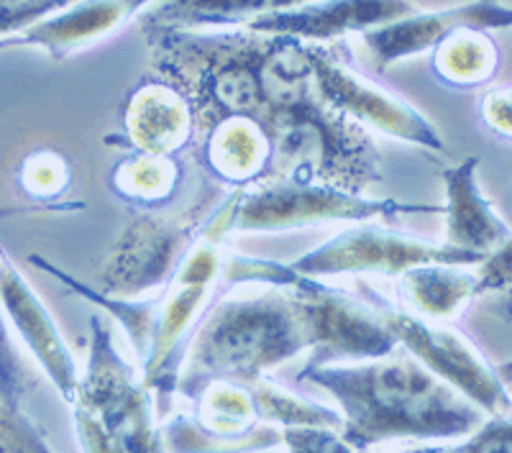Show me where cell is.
<instances>
[{"label":"cell","instance_id":"cell-1","mask_svg":"<svg viewBox=\"0 0 512 453\" xmlns=\"http://www.w3.org/2000/svg\"><path fill=\"white\" fill-rule=\"evenodd\" d=\"M154 70L187 95L195 131L244 116L274 151L269 180L323 182L367 195L382 182L372 134L328 108L310 82L305 44L244 29H146Z\"/></svg>","mask_w":512,"mask_h":453},{"label":"cell","instance_id":"cell-2","mask_svg":"<svg viewBox=\"0 0 512 453\" xmlns=\"http://www.w3.org/2000/svg\"><path fill=\"white\" fill-rule=\"evenodd\" d=\"M297 384L326 390L341 410V438L364 453L400 438L454 441L484 423V413L402 349L349 364H308Z\"/></svg>","mask_w":512,"mask_h":453},{"label":"cell","instance_id":"cell-3","mask_svg":"<svg viewBox=\"0 0 512 453\" xmlns=\"http://www.w3.org/2000/svg\"><path fill=\"white\" fill-rule=\"evenodd\" d=\"M310 346L303 302L290 287H262L246 295L226 290L192 331L177 392L195 402L213 382L251 384Z\"/></svg>","mask_w":512,"mask_h":453},{"label":"cell","instance_id":"cell-4","mask_svg":"<svg viewBox=\"0 0 512 453\" xmlns=\"http://www.w3.org/2000/svg\"><path fill=\"white\" fill-rule=\"evenodd\" d=\"M423 213H441V208L369 198L323 182L264 180L251 187H239L231 233H277L318 223L392 221L397 215Z\"/></svg>","mask_w":512,"mask_h":453},{"label":"cell","instance_id":"cell-5","mask_svg":"<svg viewBox=\"0 0 512 453\" xmlns=\"http://www.w3.org/2000/svg\"><path fill=\"white\" fill-rule=\"evenodd\" d=\"M359 295L367 297L379 310L384 326L390 328L397 346L405 354L420 361L428 372L436 374L448 387H454L489 418L510 415L512 402L507 366L497 369L464 333L451 328V323H438V320L408 313L379 295L374 287H364Z\"/></svg>","mask_w":512,"mask_h":453},{"label":"cell","instance_id":"cell-6","mask_svg":"<svg viewBox=\"0 0 512 453\" xmlns=\"http://www.w3.org/2000/svg\"><path fill=\"white\" fill-rule=\"evenodd\" d=\"M305 44L310 82L328 108L351 118L361 128H377L405 144L431 151H446L441 131L431 118L390 85L374 80L361 64H354L346 41L336 44Z\"/></svg>","mask_w":512,"mask_h":453},{"label":"cell","instance_id":"cell-7","mask_svg":"<svg viewBox=\"0 0 512 453\" xmlns=\"http://www.w3.org/2000/svg\"><path fill=\"white\" fill-rule=\"evenodd\" d=\"M218 203L221 200L213 195H203L180 213L144 210L123 228L100 264V292L113 297H149L162 290L203 236L208 215Z\"/></svg>","mask_w":512,"mask_h":453},{"label":"cell","instance_id":"cell-8","mask_svg":"<svg viewBox=\"0 0 512 453\" xmlns=\"http://www.w3.org/2000/svg\"><path fill=\"white\" fill-rule=\"evenodd\" d=\"M149 397L134 366L113 346V333L93 315L88 361L70 402L82 453H121L131 420Z\"/></svg>","mask_w":512,"mask_h":453},{"label":"cell","instance_id":"cell-9","mask_svg":"<svg viewBox=\"0 0 512 453\" xmlns=\"http://www.w3.org/2000/svg\"><path fill=\"white\" fill-rule=\"evenodd\" d=\"M487 256L469 254V251L451 249L431 241L415 239L408 233L392 231L379 226L377 221L351 223L341 233L331 236L326 244L308 254L297 256L290 267L305 277L331 279L344 274H382V277H400L405 269L420 264H456V267H477Z\"/></svg>","mask_w":512,"mask_h":453},{"label":"cell","instance_id":"cell-10","mask_svg":"<svg viewBox=\"0 0 512 453\" xmlns=\"http://www.w3.org/2000/svg\"><path fill=\"white\" fill-rule=\"evenodd\" d=\"M512 24V11L505 0H469L438 11H410L405 16L361 31L354 39L364 52V70L382 75L400 59L420 57L456 29L502 31Z\"/></svg>","mask_w":512,"mask_h":453},{"label":"cell","instance_id":"cell-11","mask_svg":"<svg viewBox=\"0 0 512 453\" xmlns=\"http://www.w3.org/2000/svg\"><path fill=\"white\" fill-rule=\"evenodd\" d=\"M410 11H415L410 0H310L303 6L256 16L236 29L308 44H336Z\"/></svg>","mask_w":512,"mask_h":453},{"label":"cell","instance_id":"cell-12","mask_svg":"<svg viewBox=\"0 0 512 453\" xmlns=\"http://www.w3.org/2000/svg\"><path fill=\"white\" fill-rule=\"evenodd\" d=\"M0 308L6 313L8 326L18 333L31 356L39 361L49 382L57 387L64 400L72 402L77 382H80V366L64 341L57 320L29 285V279L18 272L11 256L0 267Z\"/></svg>","mask_w":512,"mask_h":453},{"label":"cell","instance_id":"cell-13","mask_svg":"<svg viewBox=\"0 0 512 453\" xmlns=\"http://www.w3.org/2000/svg\"><path fill=\"white\" fill-rule=\"evenodd\" d=\"M121 136L128 151L180 157L195 141L190 100L164 77L141 82L121 108Z\"/></svg>","mask_w":512,"mask_h":453},{"label":"cell","instance_id":"cell-14","mask_svg":"<svg viewBox=\"0 0 512 453\" xmlns=\"http://www.w3.org/2000/svg\"><path fill=\"white\" fill-rule=\"evenodd\" d=\"M190 154L223 190L251 187L272 177L274 151L267 134L244 116H221L195 131Z\"/></svg>","mask_w":512,"mask_h":453},{"label":"cell","instance_id":"cell-15","mask_svg":"<svg viewBox=\"0 0 512 453\" xmlns=\"http://www.w3.org/2000/svg\"><path fill=\"white\" fill-rule=\"evenodd\" d=\"M479 157H466L461 164L443 167L438 172L443 182L446 203V239L443 244L469 254L489 256L512 241L507 221L497 213L495 203L479 185Z\"/></svg>","mask_w":512,"mask_h":453},{"label":"cell","instance_id":"cell-16","mask_svg":"<svg viewBox=\"0 0 512 453\" xmlns=\"http://www.w3.org/2000/svg\"><path fill=\"white\" fill-rule=\"evenodd\" d=\"M159 0H75L62 11L41 18L21 34L24 47L44 49L52 59H70L134 21Z\"/></svg>","mask_w":512,"mask_h":453},{"label":"cell","instance_id":"cell-17","mask_svg":"<svg viewBox=\"0 0 512 453\" xmlns=\"http://www.w3.org/2000/svg\"><path fill=\"white\" fill-rule=\"evenodd\" d=\"M395 295L402 310L420 318L451 323L479 297H487V282L477 267L420 264L395 277Z\"/></svg>","mask_w":512,"mask_h":453},{"label":"cell","instance_id":"cell-18","mask_svg":"<svg viewBox=\"0 0 512 453\" xmlns=\"http://www.w3.org/2000/svg\"><path fill=\"white\" fill-rule=\"evenodd\" d=\"M303 3L310 0H159L146 29H236L256 16Z\"/></svg>","mask_w":512,"mask_h":453},{"label":"cell","instance_id":"cell-19","mask_svg":"<svg viewBox=\"0 0 512 453\" xmlns=\"http://www.w3.org/2000/svg\"><path fill=\"white\" fill-rule=\"evenodd\" d=\"M185 182L180 157H159L144 151H128L113 167L111 190L131 208L162 210L177 198Z\"/></svg>","mask_w":512,"mask_h":453},{"label":"cell","instance_id":"cell-20","mask_svg":"<svg viewBox=\"0 0 512 453\" xmlns=\"http://www.w3.org/2000/svg\"><path fill=\"white\" fill-rule=\"evenodd\" d=\"M502 54L489 31L456 29L431 52L438 80L451 88H482L500 75Z\"/></svg>","mask_w":512,"mask_h":453},{"label":"cell","instance_id":"cell-21","mask_svg":"<svg viewBox=\"0 0 512 453\" xmlns=\"http://www.w3.org/2000/svg\"><path fill=\"white\" fill-rule=\"evenodd\" d=\"M159 430L167 453H256L282 446L280 428L269 423L254 425L239 436H226L200 425L195 415H175L159 423Z\"/></svg>","mask_w":512,"mask_h":453},{"label":"cell","instance_id":"cell-22","mask_svg":"<svg viewBox=\"0 0 512 453\" xmlns=\"http://www.w3.org/2000/svg\"><path fill=\"white\" fill-rule=\"evenodd\" d=\"M251 395V405L259 423L277 425V428H290V425H315V428H331L341 433V413L326 405L300 397L290 392L285 384L274 382L272 377H262L256 382L244 384Z\"/></svg>","mask_w":512,"mask_h":453},{"label":"cell","instance_id":"cell-23","mask_svg":"<svg viewBox=\"0 0 512 453\" xmlns=\"http://www.w3.org/2000/svg\"><path fill=\"white\" fill-rule=\"evenodd\" d=\"M198 413L195 420L205 428L216 430V433H226V436H239L246 433L254 425H259L251 405V395L244 384L233 382H213L203 390V395L195 400Z\"/></svg>","mask_w":512,"mask_h":453},{"label":"cell","instance_id":"cell-24","mask_svg":"<svg viewBox=\"0 0 512 453\" xmlns=\"http://www.w3.org/2000/svg\"><path fill=\"white\" fill-rule=\"evenodd\" d=\"M72 182L67 157L57 149H36L18 164V187L36 203H52Z\"/></svg>","mask_w":512,"mask_h":453},{"label":"cell","instance_id":"cell-25","mask_svg":"<svg viewBox=\"0 0 512 453\" xmlns=\"http://www.w3.org/2000/svg\"><path fill=\"white\" fill-rule=\"evenodd\" d=\"M39 379L29 369L18 346L13 343L11 326L0 308V402L13 410H24V400L34 390Z\"/></svg>","mask_w":512,"mask_h":453},{"label":"cell","instance_id":"cell-26","mask_svg":"<svg viewBox=\"0 0 512 453\" xmlns=\"http://www.w3.org/2000/svg\"><path fill=\"white\" fill-rule=\"evenodd\" d=\"M0 453H54L24 410L0 402Z\"/></svg>","mask_w":512,"mask_h":453},{"label":"cell","instance_id":"cell-27","mask_svg":"<svg viewBox=\"0 0 512 453\" xmlns=\"http://www.w3.org/2000/svg\"><path fill=\"white\" fill-rule=\"evenodd\" d=\"M75 0H0V39L24 34L41 18L62 11Z\"/></svg>","mask_w":512,"mask_h":453},{"label":"cell","instance_id":"cell-28","mask_svg":"<svg viewBox=\"0 0 512 453\" xmlns=\"http://www.w3.org/2000/svg\"><path fill=\"white\" fill-rule=\"evenodd\" d=\"M282 446L287 453H356L341 438L338 430L315 428V425H290L280 428Z\"/></svg>","mask_w":512,"mask_h":453},{"label":"cell","instance_id":"cell-29","mask_svg":"<svg viewBox=\"0 0 512 453\" xmlns=\"http://www.w3.org/2000/svg\"><path fill=\"white\" fill-rule=\"evenodd\" d=\"M441 453H512L510 415L487 418L474 433L456 446H443Z\"/></svg>","mask_w":512,"mask_h":453},{"label":"cell","instance_id":"cell-30","mask_svg":"<svg viewBox=\"0 0 512 453\" xmlns=\"http://www.w3.org/2000/svg\"><path fill=\"white\" fill-rule=\"evenodd\" d=\"M121 453H167L152 397L136 410L131 428H128L126 438H123Z\"/></svg>","mask_w":512,"mask_h":453},{"label":"cell","instance_id":"cell-31","mask_svg":"<svg viewBox=\"0 0 512 453\" xmlns=\"http://www.w3.org/2000/svg\"><path fill=\"white\" fill-rule=\"evenodd\" d=\"M510 105V85H492V90H487V93L482 95V100H479V118L484 121V126L505 141L512 136Z\"/></svg>","mask_w":512,"mask_h":453},{"label":"cell","instance_id":"cell-32","mask_svg":"<svg viewBox=\"0 0 512 453\" xmlns=\"http://www.w3.org/2000/svg\"><path fill=\"white\" fill-rule=\"evenodd\" d=\"M24 47V39L21 34L11 36V39H0V52H8V49H21Z\"/></svg>","mask_w":512,"mask_h":453},{"label":"cell","instance_id":"cell-33","mask_svg":"<svg viewBox=\"0 0 512 453\" xmlns=\"http://www.w3.org/2000/svg\"><path fill=\"white\" fill-rule=\"evenodd\" d=\"M443 446H410L400 453H441Z\"/></svg>","mask_w":512,"mask_h":453}]
</instances>
